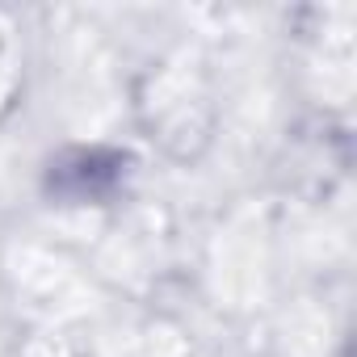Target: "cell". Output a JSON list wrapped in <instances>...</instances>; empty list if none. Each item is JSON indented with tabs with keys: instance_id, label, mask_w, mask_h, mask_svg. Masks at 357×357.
Instances as JSON below:
<instances>
[{
	"instance_id": "obj_1",
	"label": "cell",
	"mask_w": 357,
	"mask_h": 357,
	"mask_svg": "<svg viewBox=\"0 0 357 357\" xmlns=\"http://www.w3.org/2000/svg\"><path fill=\"white\" fill-rule=\"evenodd\" d=\"M122 176V155L118 151H101V147H89V151H68L59 164H51V194H63V198H101L118 185Z\"/></svg>"
}]
</instances>
